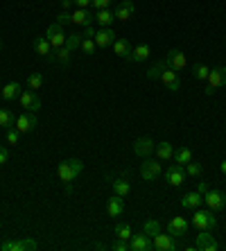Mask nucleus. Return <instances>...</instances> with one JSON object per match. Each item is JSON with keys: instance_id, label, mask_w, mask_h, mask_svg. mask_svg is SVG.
<instances>
[{"instance_id": "nucleus-26", "label": "nucleus", "mask_w": 226, "mask_h": 251, "mask_svg": "<svg viewBox=\"0 0 226 251\" xmlns=\"http://www.w3.org/2000/svg\"><path fill=\"white\" fill-rule=\"evenodd\" d=\"M113 52H116L118 57H122V59H129V54H131V43L120 36V39L113 41Z\"/></svg>"}, {"instance_id": "nucleus-18", "label": "nucleus", "mask_w": 226, "mask_h": 251, "mask_svg": "<svg viewBox=\"0 0 226 251\" xmlns=\"http://www.w3.org/2000/svg\"><path fill=\"white\" fill-rule=\"evenodd\" d=\"M174 235L172 233H163V231H161V233H156V235H154V238H151V240H154V249H156V251H174V249H176V242H174Z\"/></svg>"}, {"instance_id": "nucleus-35", "label": "nucleus", "mask_w": 226, "mask_h": 251, "mask_svg": "<svg viewBox=\"0 0 226 251\" xmlns=\"http://www.w3.org/2000/svg\"><path fill=\"white\" fill-rule=\"evenodd\" d=\"M27 86H29V91H39V88L43 86V75H41V73H32V75L27 77Z\"/></svg>"}, {"instance_id": "nucleus-24", "label": "nucleus", "mask_w": 226, "mask_h": 251, "mask_svg": "<svg viewBox=\"0 0 226 251\" xmlns=\"http://www.w3.org/2000/svg\"><path fill=\"white\" fill-rule=\"evenodd\" d=\"M106 213H109V217H120L122 213H125V204H122V197H111L109 201H106Z\"/></svg>"}, {"instance_id": "nucleus-14", "label": "nucleus", "mask_w": 226, "mask_h": 251, "mask_svg": "<svg viewBox=\"0 0 226 251\" xmlns=\"http://www.w3.org/2000/svg\"><path fill=\"white\" fill-rule=\"evenodd\" d=\"M165 66L179 73V70H186L188 59H186V54L181 52V50H170V52H168V59H165Z\"/></svg>"}, {"instance_id": "nucleus-40", "label": "nucleus", "mask_w": 226, "mask_h": 251, "mask_svg": "<svg viewBox=\"0 0 226 251\" xmlns=\"http://www.w3.org/2000/svg\"><path fill=\"white\" fill-rule=\"evenodd\" d=\"M57 59H59V64H61V66H68V61H70V50H68V48H59V50H57Z\"/></svg>"}, {"instance_id": "nucleus-27", "label": "nucleus", "mask_w": 226, "mask_h": 251, "mask_svg": "<svg viewBox=\"0 0 226 251\" xmlns=\"http://www.w3.org/2000/svg\"><path fill=\"white\" fill-rule=\"evenodd\" d=\"M21 84L18 82H9V84H5V88H2V91H0V95H2V100H7V102H9V100H16L18 95L23 93V91H21Z\"/></svg>"}, {"instance_id": "nucleus-4", "label": "nucleus", "mask_w": 226, "mask_h": 251, "mask_svg": "<svg viewBox=\"0 0 226 251\" xmlns=\"http://www.w3.org/2000/svg\"><path fill=\"white\" fill-rule=\"evenodd\" d=\"M2 251H36L39 245H36V240H29V238H23V240H5L2 245H0Z\"/></svg>"}, {"instance_id": "nucleus-49", "label": "nucleus", "mask_w": 226, "mask_h": 251, "mask_svg": "<svg viewBox=\"0 0 226 251\" xmlns=\"http://www.w3.org/2000/svg\"><path fill=\"white\" fill-rule=\"evenodd\" d=\"M70 5H73V0H61V7H64V9H68Z\"/></svg>"}, {"instance_id": "nucleus-17", "label": "nucleus", "mask_w": 226, "mask_h": 251, "mask_svg": "<svg viewBox=\"0 0 226 251\" xmlns=\"http://www.w3.org/2000/svg\"><path fill=\"white\" fill-rule=\"evenodd\" d=\"M136 14V5H133V0H122V2H118L116 9H113V16L118 18V21H129V18Z\"/></svg>"}, {"instance_id": "nucleus-31", "label": "nucleus", "mask_w": 226, "mask_h": 251, "mask_svg": "<svg viewBox=\"0 0 226 251\" xmlns=\"http://www.w3.org/2000/svg\"><path fill=\"white\" fill-rule=\"evenodd\" d=\"M174 161L179 165H188L192 161V150L190 147H181V150H176L174 152Z\"/></svg>"}, {"instance_id": "nucleus-23", "label": "nucleus", "mask_w": 226, "mask_h": 251, "mask_svg": "<svg viewBox=\"0 0 226 251\" xmlns=\"http://www.w3.org/2000/svg\"><path fill=\"white\" fill-rule=\"evenodd\" d=\"M203 204V195H199L197 190H195V193H186L183 195V199H181V206H183V208H199V206Z\"/></svg>"}, {"instance_id": "nucleus-2", "label": "nucleus", "mask_w": 226, "mask_h": 251, "mask_svg": "<svg viewBox=\"0 0 226 251\" xmlns=\"http://www.w3.org/2000/svg\"><path fill=\"white\" fill-rule=\"evenodd\" d=\"M192 224L199 228V231H210V228L217 226V217H215V210L210 208H195V215H192Z\"/></svg>"}, {"instance_id": "nucleus-12", "label": "nucleus", "mask_w": 226, "mask_h": 251, "mask_svg": "<svg viewBox=\"0 0 226 251\" xmlns=\"http://www.w3.org/2000/svg\"><path fill=\"white\" fill-rule=\"evenodd\" d=\"M36 125H39V120H36V116L32 111L27 113H21V116L16 118V123H14V127L21 131V134H29V131H34Z\"/></svg>"}, {"instance_id": "nucleus-5", "label": "nucleus", "mask_w": 226, "mask_h": 251, "mask_svg": "<svg viewBox=\"0 0 226 251\" xmlns=\"http://www.w3.org/2000/svg\"><path fill=\"white\" fill-rule=\"evenodd\" d=\"M46 36H48V41H50V46L54 48V52H57L59 48H64V46H66V36H68V34H64V25L52 23L50 27H48Z\"/></svg>"}, {"instance_id": "nucleus-48", "label": "nucleus", "mask_w": 226, "mask_h": 251, "mask_svg": "<svg viewBox=\"0 0 226 251\" xmlns=\"http://www.w3.org/2000/svg\"><path fill=\"white\" fill-rule=\"evenodd\" d=\"M93 36H95L93 27H84V39H93Z\"/></svg>"}, {"instance_id": "nucleus-8", "label": "nucleus", "mask_w": 226, "mask_h": 251, "mask_svg": "<svg viewBox=\"0 0 226 251\" xmlns=\"http://www.w3.org/2000/svg\"><path fill=\"white\" fill-rule=\"evenodd\" d=\"M158 175H161V163H158V158L150 156L140 163V176H143L145 181H154Z\"/></svg>"}, {"instance_id": "nucleus-15", "label": "nucleus", "mask_w": 226, "mask_h": 251, "mask_svg": "<svg viewBox=\"0 0 226 251\" xmlns=\"http://www.w3.org/2000/svg\"><path fill=\"white\" fill-rule=\"evenodd\" d=\"M18 100H21V106L32 113H36L41 109V98L36 95V91H25V93L18 95Z\"/></svg>"}, {"instance_id": "nucleus-29", "label": "nucleus", "mask_w": 226, "mask_h": 251, "mask_svg": "<svg viewBox=\"0 0 226 251\" xmlns=\"http://www.w3.org/2000/svg\"><path fill=\"white\" fill-rule=\"evenodd\" d=\"M81 41H84V32H73V34L66 36V48L70 52H75L77 48L81 46Z\"/></svg>"}, {"instance_id": "nucleus-38", "label": "nucleus", "mask_w": 226, "mask_h": 251, "mask_svg": "<svg viewBox=\"0 0 226 251\" xmlns=\"http://www.w3.org/2000/svg\"><path fill=\"white\" fill-rule=\"evenodd\" d=\"M183 168H186V175L188 176H192V179H199V176H201V165L199 163H188V165H183Z\"/></svg>"}, {"instance_id": "nucleus-33", "label": "nucleus", "mask_w": 226, "mask_h": 251, "mask_svg": "<svg viewBox=\"0 0 226 251\" xmlns=\"http://www.w3.org/2000/svg\"><path fill=\"white\" fill-rule=\"evenodd\" d=\"M113 231H116V235H118L120 240H129V238L133 235V233H131V226H129L127 222H118Z\"/></svg>"}, {"instance_id": "nucleus-22", "label": "nucleus", "mask_w": 226, "mask_h": 251, "mask_svg": "<svg viewBox=\"0 0 226 251\" xmlns=\"http://www.w3.org/2000/svg\"><path fill=\"white\" fill-rule=\"evenodd\" d=\"M150 54H151L150 46H147V43H138V46L131 50V54H129L127 61H131V64H138V61H145V59H150Z\"/></svg>"}, {"instance_id": "nucleus-28", "label": "nucleus", "mask_w": 226, "mask_h": 251, "mask_svg": "<svg viewBox=\"0 0 226 251\" xmlns=\"http://www.w3.org/2000/svg\"><path fill=\"white\" fill-rule=\"evenodd\" d=\"M113 12H111V9H98V12H95V23L100 25V27H109L111 23H113Z\"/></svg>"}, {"instance_id": "nucleus-47", "label": "nucleus", "mask_w": 226, "mask_h": 251, "mask_svg": "<svg viewBox=\"0 0 226 251\" xmlns=\"http://www.w3.org/2000/svg\"><path fill=\"white\" fill-rule=\"evenodd\" d=\"M197 193H199V195H206V193H208V183H206V181H199Z\"/></svg>"}, {"instance_id": "nucleus-30", "label": "nucleus", "mask_w": 226, "mask_h": 251, "mask_svg": "<svg viewBox=\"0 0 226 251\" xmlns=\"http://www.w3.org/2000/svg\"><path fill=\"white\" fill-rule=\"evenodd\" d=\"M111 186H113V193H116L118 197H122V199L131 193V186H129L125 179H116V181H111Z\"/></svg>"}, {"instance_id": "nucleus-39", "label": "nucleus", "mask_w": 226, "mask_h": 251, "mask_svg": "<svg viewBox=\"0 0 226 251\" xmlns=\"http://www.w3.org/2000/svg\"><path fill=\"white\" fill-rule=\"evenodd\" d=\"M18 140H21V131H18L16 127L7 129V143H9V145H18Z\"/></svg>"}, {"instance_id": "nucleus-7", "label": "nucleus", "mask_w": 226, "mask_h": 251, "mask_svg": "<svg viewBox=\"0 0 226 251\" xmlns=\"http://www.w3.org/2000/svg\"><path fill=\"white\" fill-rule=\"evenodd\" d=\"M154 249V240L143 231V233H133L129 238V251H151Z\"/></svg>"}, {"instance_id": "nucleus-1", "label": "nucleus", "mask_w": 226, "mask_h": 251, "mask_svg": "<svg viewBox=\"0 0 226 251\" xmlns=\"http://www.w3.org/2000/svg\"><path fill=\"white\" fill-rule=\"evenodd\" d=\"M81 170H84V163H81L79 158H66L64 163H59V168H57L59 181L64 183L68 193H70V183L81 175Z\"/></svg>"}, {"instance_id": "nucleus-50", "label": "nucleus", "mask_w": 226, "mask_h": 251, "mask_svg": "<svg viewBox=\"0 0 226 251\" xmlns=\"http://www.w3.org/2000/svg\"><path fill=\"white\" fill-rule=\"evenodd\" d=\"M222 175H226V158L222 161Z\"/></svg>"}, {"instance_id": "nucleus-19", "label": "nucleus", "mask_w": 226, "mask_h": 251, "mask_svg": "<svg viewBox=\"0 0 226 251\" xmlns=\"http://www.w3.org/2000/svg\"><path fill=\"white\" fill-rule=\"evenodd\" d=\"M93 41H95L98 48H109V46H113V41H116V32H113L111 27H102V29L95 32Z\"/></svg>"}, {"instance_id": "nucleus-3", "label": "nucleus", "mask_w": 226, "mask_h": 251, "mask_svg": "<svg viewBox=\"0 0 226 251\" xmlns=\"http://www.w3.org/2000/svg\"><path fill=\"white\" fill-rule=\"evenodd\" d=\"M226 86V66H217V68L210 70L208 79H206V95H213L217 88Z\"/></svg>"}, {"instance_id": "nucleus-51", "label": "nucleus", "mask_w": 226, "mask_h": 251, "mask_svg": "<svg viewBox=\"0 0 226 251\" xmlns=\"http://www.w3.org/2000/svg\"><path fill=\"white\" fill-rule=\"evenodd\" d=\"M0 50H2V41H0Z\"/></svg>"}, {"instance_id": "nucleus-11", "label": "nucleus", "mask_w": 226, "mask_h": 251, "mask_svg": "<svg viewBox=\"0 0 226 251\" xmlns=\"http://www.w3.org/2000/svg\"><path fill=\"white\" fill-rule=\"evenodd\" d=\"M95 21V12L88 7V9H77L75 7V12L70 14V23H75L79 25V27H91Z\"/></svg>"}, {"instance_id": "nucleus-9", "label": "nucleus", "mask_w": 226, "mask_h": 251, "mask_svg": "<svg viewBox=\"0 0 226 251\" xmlns=\"http://www.w3.org/2000/svg\"><path fill=\"white\" fill-rule=\"evenodd\" d=\"M195 249L197 251H217L220 242L215 240V235H210V231H199L197 240H195Z\"/></svg>"}, {"instance_id": "nucleus-43", "label": "nucleus", "mask_w": 226, "mask_h": 251, "mask_svg": "<svg viewBox=\"0 0 226 251\" xmlns=\"http://www.w3.org/2000/svg\"><path fill=\"white\" fill-rule=\"evenodd\" d=\"M113 249H116V251H129V240H120V238H118L116 242H113Z\"/></svg>"}, {"instance_id": "nucleus-44", "label": "nucleus", "mask_w": 226, "mask_h": 251, "mask_svg": "<svg viewBox=\"0 0 226 251\" xmlns=\"http://www.w3.org/2000/svg\"><path fill=\"white\" fill-rule=\"evenodd\" d=\"M9 161V152H7L5 145H0V165H5Z\"/></svg>"}, {"instance_id": "nucleus-21", "label": "nucleus", "mask_w": 226, "mask_h": 251, "mask_svg": "<svg viewBox=\"0 0 226 251\" xmlns=\"http://www.w3.org/2000/svg\"><path fill=\"white\" fill-rule=\"evenodd\" d=\"M188 226H190V222L186 217H172L168 222V233H172L174 238H181V235L188 233Z\"/></svg>"}, {"instance_id": "nucleus-16", "label": "nucleus", "mask_w": 226, "mask_h": 251, "mask_svg": "<svg viewBox=\"0 0 226 251\" xmlns=\"http://www.w3.org/2000/svg\"><path fill=\"white\" fill-rule=\"evenodd\" d=\"M165 179H168L170 186H181V183L186 181V168L179 163H174L168 168V172H165Z\"/></svg>"}, {"instance_id": "nucleus-42", "label": "nucleus", "mask_w": 226, "mask_h": 251, "mask_svg": "<svg viewBox=\"0 0 226 251\" xmlns=\"http://www.w3.org/2000/svg\"><path fill=\"white\" fill-rule=\"evenodd\" d=\"M113 0H91V9L98 12V9H109V5Z\"/></svg>"}, {"instance_id": "nucleus-45", "label": "nucleus", "mask_w": 226, "mask_h": 251, "mask_svg": "<svg viewBox=\"0 0 226 251\" xmlns=\"http://www.w3.org/2000/svg\"><path fill=\"white\" fill-rule=\"evenodd\" d=\"M57 23H59V25H68V23H70V14H68V12H61V14L57 16Z\"/></svg>"}, {"instance_id": "nucleus-25", "label": "nucleus", "mask_w": 226, "mask_h": 251, "mask_svg": "<svg viewBox=\"0 0 226 251\" xmlns=\"http://www.w3.org/2000/svg\"><path fill=\"white\" fill-rule=\"evenodd\" d=\"M156 158L158 161H170V158H174V145L172 143H168V140L158 143L156 145Z\"/></svg>"}, {"instance_id": "nucleus-32", "label": "nucleus", "mask_w": 226, "mask_h": 251, "mask_svg": "<svg viewBox=\"0 0 226 251\" xmlns=\"http://www.w3.org/2000/svg\"><path fill=\"white\" fill-rule=\"evenodd\" d=\"M14 123H16V118H14V113L9 111V109H0V127H14Z\"/></svg>"}, {"instance_id": "nucleus-36", "label": "nucleus", "mask_w": 226, "mask_h": 251, "mask_svg": "<svg viewBox=\"0 0 226 251\" xmlns=\"http://www.w3.org/2000/svg\"><path fill=\"white\" fill-rule=\"evenodd\" d=\"M143 231H145L150 238H154L156 233H161V224L156 222V220H147L145 222V226H143Z\"/></svg>"}, {"instance_id": "nucleus-6", "label": "nucleus", "mask_w": 226, "mask_h": 251, "mask_svg": "<svg viewBox=\"0 0 226 251\" xmlns=\"http://www.w3.org/2000/svg\"><path fill=\"white\" fill-rule=\"evenodd\" d=\"M154 152H156V143H154L150 136H143V138H138L133 143V154H136V156L150 158Z\"/></svg>"}, {"instance_id": "nucleus-34", "label": "nucleus", "mask_w": 226, "mask_h": 251, "mask_svg": "<svg viewBox=\"0 0 226 251\" xmlns=\"http://www.w3.org/2000/svg\"><path fill=\"white\" fill-rule=\"evenodd\" d=\"M192 75H195V79H199V82H206V79H208V75H210V68H208V66L197 64L195 68H192Z\"/></svg>"}, {"instance_id": "nucleus-13", "label": "nucleus", "mask_w": 226, "mask_h": 251, "mask_svg": "<svg viewBox=\"0 0 226 251\" xmlns=\"http://www.w3.org/2000/svg\"><path fill=\"white\" fill-rule=\"evenodd\" d=\"M203 201L210 210H222L226 206V195L222 190H210L208 188V193L203 195Z\"/></svg>"}, {"instance_id": "nucleus-46", "label": "nucleus", "mask_w": 226, "mask_h": 251, "mask_svg": "<svg viewBox=\"0 0 226 251\" xmlns=\"http://www.w3.org/2000/svg\"><path fill=\"white\" fill-rule=\"evenodd\" d=\"M73 5H75L77 9H88V7H91V0H73Z\"/></svg>"}, {"instance_id": "nucleus-37", "label": "nucleus", "mask_w": 226, "mask_h": 251, "mask_svg": "<svg viewBox=\"0 0 226 251\" xmlns=\"http://www.w3.org/2000/svg\"><path fill=\"white\" fill-rule=\"evenodd\" d=\"M163 68H165V61H156V64L147 70V77H150V79H161V70Z\"/></svg>"}, {"instance_id": "nucleus-41", "label": "nucleus", "mask_w": 226, "mask_h": 251, "mask_svg": "<svg viewBox=\"0 0 226 251\" xmlns=\"http://www.w3.org/2000/svg\"><path fill=\"white\" fill-rule=\"evenodd\" d=\"M79 48H81V52H84V54H93L95 52V41H93V39H84Z\"/></svg>"}, {"instance_id": "nucleus-10", "label": "nucleus", "mask_w": 226, "mask_h": 251, "mask_svg": "<svg viewBox=\"0 0 226 251\" xmlns=\"http://www.w3.org/2000/svg\"><path fill=\"white\" fill-rule=\"evenodd\" d=\"M32 48H34V52L41 54L46 61H54V48L50 46L48 36H36L34 41H32Z\"/></svg>"}, {"instance_id": "nucleus-20", "label": "nucleus", "mask_w": 226, "mask_h": 251, "mask_svg": "<svg viewBox=\"0 0 226 251\" xmlns=\"http://www.w3.org/2000/svg\"><path fill=\"white\" fill-rule=\"evenodd\" d=\"M161 82L165 84L170 91H174V93H176V91H181V79L176 77V70L168 68V66L161 70Z\"/></svg>"}]
</instances>
